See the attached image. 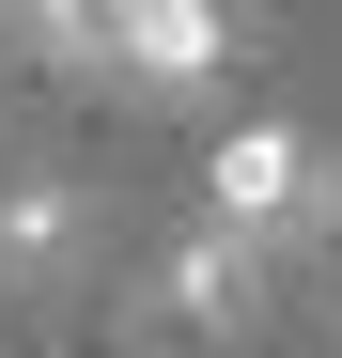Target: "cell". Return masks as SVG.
Segmentation results:
<instances>
[{
    "instance_id": "2",
    "label": "cell",
    "mask_w": 342,
    "mask_h": 358,
    "mask_svg": "<svg viewBox=\"0 0 342 358\" xmlns=\"http://www.w3.org/2000/svg\"><path fill=\"white\" fill-rule=\"evenodd\" d=\"M156 312H171V327H202V343H218V327H249V312H265V234L202 218L187 250L156 265Z\"/></svg>"
},
{
    "instance_id": "3",
    "label": "cell",
    "mask_w": 342,
    "mask_h": 358,
    "mask_svg": "<svg viewBox=\"0 0 342 358\" xmlns=\"http://www.w3.org/2000/svg\"><path fill=\"white\" fill-rule=\"evenodd\" d=\"M78 234H94V203L63 187V171H16V187H0V280H78Z\"/></svg>"
},
{
    "instance_id": "4",
    "label": "cell",
    "mask_w": 342,
    "mask_h": 358,
    "mask_svg": "<svg viewBox=\"0 0 342 358\" xmlns=\"http://www.w3.org/2000/svg\"><path fill=\"white\" fill-rule=\"evenodd\" d=\"M218 47H234L218 0H125V78H140V94H202Z\"/></svg>"
},
{
    "instance_id": "6",
    "label": "cell",
    "mask_w": 342,
    "mask_h": 358,
    "mask_svg": "<svg viewBox=\"0 0 342 358\" xmlns=\"http://www.w3.org/2000/svg\"><path fill=\"white\" fill-rule=\"evenodd\" d=\"M311 218H327V234H342V171H311Z\"/></svg>"
},
{
    "instance_id": "5",
    "label": "cell",
    "mask_w": 342,
    "mask_h": 358,
    "mask_svg": "<svg viewBox=\"0 0 342 358\" xmlns=\"http://www.w3.org/2000/svg\"><path fill=\"white\" fill-rule=\"evenodd\" d=\"M16 16L63 78H125V0H16Z\"/></svg>"
},
{
    "instance_id": "1",
    "label": "cell",
    "mask_w": 342,
    "mask_h": 358,
    "mask_svg": "<svg viewBox=\"0 0 342 358\" xmlns=\"http://www.w3.org/2000/svg\"><path fill=\"white\" fill-rule=\"evenodd\" d=\"M311 141L296 125H234V141H218L202 156V218H234V234H280V218H311Z\"/></svg>"
}]
</instances>
